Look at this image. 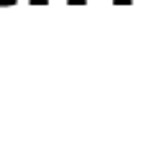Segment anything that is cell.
<instances>
[{
  "label": "cell",
  "mask_w": 146,
  "mask_h": 143,
  "mask_svg": "<svg viewBox=\"0 0 146 143\" xmlns=\"http://www.w3.org/2000/svg\"><path fill=\"white\" fill-rule=\"evenodd\" d=\"M31 3H33V5H44L46 0H31Z\"/></svg>",
  "instance_id": "7a4b0ae2"
},
{
  "label": "cell",
  "mask_w": 146,
  "mask_h": 143,
  "mask_svg": "<svg viewBox=\"0 0 146 143\" xmlns=\"http://www.w3.org/2000/svg\"><path fill=\"white\" fill-rule=\"evenodd\" d=\"M15 0H0V5H13Z\"/></svg>",
  "instance_id": "6da1fadb"
}]
</instances>
